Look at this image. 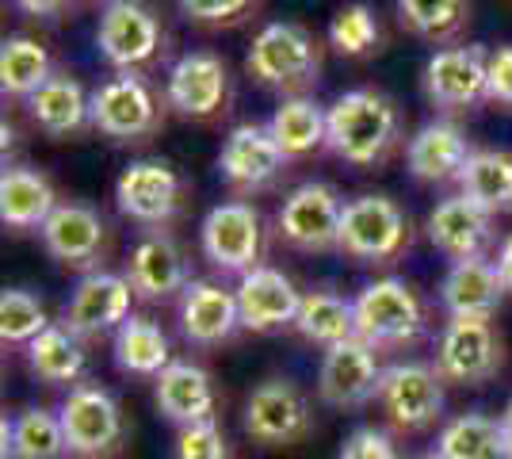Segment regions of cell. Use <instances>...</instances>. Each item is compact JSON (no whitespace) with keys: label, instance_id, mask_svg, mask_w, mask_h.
I'll return each mask as SVG.
<instances>
[{"label":"cell","instance_id":"1","mask_svg":"<svg viewBox=\"0 0 512 459\" xmlns=\"http://www.w3.org/2000/svg\"><path fill=\"white\" fill-rule=\"evenodd\" d=\"M325 146L348 165H379L398 146V108L375 88H352L329 108Z\"/></svg>","mask_w":512,"mask_h":459},{"label":"cell","instance_id":"2","mask_svg":"<svg viewBox=\"0 0 512 459\" xmlns=\"http://www.w3.org/2000/svg\"><path fill=\"white\" fill-rule=\"evenodd\" d=\"M352 303H356V337L371 349H406L425 333L421 295L398 276L367 284Z\"/></svg>","mask_w":512,"mask_h":459},{"label":"cell","instance_id":"3","mask_svg":"<svg viewBox=\"0 0 512 459\" xmlns=\"http://www.w3.org/2000/svg\"><path fill=\"white\" fill-rule=\"evenodd\" d=\"M69 456L73 459H107L115 456L127 440V417L119 398L100 383H81L65 394L58 406Z\"/></svg>","mask_w":512,"mask_h":459},{"label":"cell","instance_id":"4","mask_svg":"<svg viewBox=\"0 0 512 459\" xmlns=\"http://www.w3.org/2000/svg\"><path fill=\"white\" fill-rule=\"evenodd\" d=\"M245 433L260 448H295L314 433V406L299 383L291 379H264L245 398Z\"/></svg>","mask_w":512,"mask_h":459},{"label":"cell","instance_id":"5","mask_svg":"<svg viewBox=\"0 0 512 459\" xmlns=\"http://www.w3.org/2000/svg\"><path fill=\"white\" fill-rule=\"evenodd\" d=\"M96 46L107 66H115L119 73H138L161 58L165 31L146 0H107L96 27Z\"/></svg>","mask_w":512,"mask_h":459},{"label":"cell","instance_id":"6","mask_svg":"<svg viewBox=\"0 0 512 459\" xmlns=\"http://www.w3.org/2000/svg\"><path fill=\"white\" fill-rule=\"evenodd\" d=\"M505 364V345L493 318H448L436 341V372L444 383L459 387H482Z\"/></svg>","mask_w":512,"mask_h":459},{"label":"cell","instance_id":"7","mask_svg":"<svg viewBox=\"0 0 512 459\" xmlns=\"http://www.w3.org/2000/svg\"><path fill=\"white\" fill-rule=\"evenodd\" d=\"M245 69L268 88H302L318 81L321 50L299 23H268L249 46Z\"/></svg>","mask_w":512,"mask_h":459},{"label":"cell","instance_id":"8","mask_svg":"<svg viewBox=\"0 0 512 459\" xmlns=\"http://www.w3.org/2000/svg\"><path fill=\"white\" fill-rule=\"evenodd\" d=\"M379 406L398 433H428L432 425H440L448 406L444 375L421 360L390 364L379 387Z\"/></svg>","mask_w":512,"mask_h":459},{"label":"cell","instance_id":"9","mask_svg":"<svg viewBox=\"0 0 512 459\" xmlns=\"http://www.w3.org/2000/svg\"><path fill=\"white\" fill-rule=\"evenodd\" d=\"M409 245V222L402 207L386 196H356L344 203L341 253L360 264H390Z\"/></svg>","mask_w":512,"mask_h":459},{"label":"cell","instance_id":"10","mask_svg":"<svg viewBox=\"0 0 512 459\" xmlns=\"http://www.w3.org/2000/svg\"><path fill=\"white\" fill-rule=\"evenodd\" d=\"M383 364L379 349L352 337L344 345L325 349L318 368V398L333 410H363L367 402H379L383 387Z\"/></svg>","mask_w":512,"mask_h":459},{"label":"cell","instance_id":"11","mask_svg":"<svg viewBox=\"0 0 512 459\" xmlns=\"http://www.w3.org/2000/svg\"><path fill=\"white\" fill-rule=\"evenodd\" d=\"M341 219L344 203L329 184H299L279 207V234L287 245H295L302 253H329L341 249Z\"/></svg>","mask_w":512,"mask_h":459},{"label":"cell","instance_id":"12","mask_svg":"<svg viewBox=\"0 0 512 459\" xmlns=\"http://www.w3.org/2000/svg\"><path fill=\"white\" fill-rule=\"evenodd\" d=\"M157 123V96L138 73H115L92 92V127L115 142H142Z\"/></svg>","mask_w":512,"mask_h":459},{"label":"cell","instance_id":"13","mask_svg":"<svg viewBox=\"0 0 512 459\" xmlns=\"http://www.w3.org/2000/svg\"><path fill=\"white\" fill-rule=\"evenodd\" d=\"M203 241V257L222 268V272H253L260 268V249H264V226L249 203H218L207 211V219L199 226Z\"/></svg>","mask_w":512,"mask_h":459},{"label":"cell","instance_id":"14","mask_svg":"<svg viewBox=\"0 0 512 459\" xmlns=\"http://www.w3.org/2000/svg\"><path fill=\"white\" fill-rule=\"evenodd\" d=\"M134 287L127 276L119 272H85L81 284L73 287L69 303L62 310V326L69 333H77L81 341L88 337H104L111 329H119L130 318V303H134Z\"/></svg>","mask_w":512,"mask_h":459},{"label":"cell","instance_id":"15","mask_svg":"<svg viewBox=\"0 0 512 459\" xmlns=\"http://www.w3.org/2000/svg\"><path fill=\"white\" fill-rule=\"evenodd\" d=\"M490 54L482 46H448L436 50L425 66V92L440 111H470L486 96Z\"/></svg>","mask_w":512,"mask_h":459},{"label":"cell","instance_id":"16","mask_svg":"<svg viewBox=\"0 0 512 459\" xmlns=\"http://www.w3.org/2000/svg\"><path fill=\"white\" fill-rule=\"evenodd\" d=\"M115 203H119V211L127 219L146 222V226H161V222H169L180 211L184 180L161 157L130 161L123 176L115 180Z\"/></svg>","mask_w":512,"mask_h":459},{"label":"cell","instance_id":"17","mask_svg":"<svg viewBox=\"0 0 512 459\" xmlns=\"http://www.w3.org/2000/svg\"><path fill=\"white\" fill-rule=\"evenodd\" d=\"M165 96H169L172 111H180L188 119H211L226 108V96H230L226 62L211 50H188L169 69Z\"/></svg>","mask_w":512,"mask_h":459},{"label":"cell","instance_id":"18","mask_svg":"<svg viewBox=\"0 0 512 459\" xmlns=\"http://www.w3.org/2000/svg\"><path fill=\"white\" fill-rule=\"evenodd\" d=\"M302 291L279 268L260 264L241 276L237 284V310H241V329L253 333H279V329L299 322Z\"/></svg>","mask_w":512,"mask_h":459},{"label":"cell","instance_id":"19","mask_svg":"<svg viewBox=\"0 0 512 459\" xmlns=\"http://www.w3.org/2000/svg\"><path fill=\"white\" fill-rule=\"evenodd\" d=\"M153 402L165 421L176 429L203 425L218 414V391L207 368H199L192 360H172L165 372L153 379Z\"/></svg>","mask_w":512,"mask_h":459},{"label":"cell","instance_id":"20","mask_svg":"<svg viewBox=\"0 0 512 459\" xmlns=\"http://www.w3.org/2000/svg\"><path fill=\"white\" fill-rule=\"evenodd\" d=\"M43 245L65 268L96 272L107 245V222L88 203H58V211L43 226Z\"/></svg>","mask_w":512,"mask_h":459},{"label":"cell","instance_id":"21","mask_svg":"<svg viewBox=\"0 0 512 459\" xmlns=\"http://www.w3.org/2000/svg\"><path fill=\"white\" fill-rule=\"evenodd\" d=\"M287 165V153L279 150V142L272 138L268 123H241L230 131L226 146L218 153V169L222 176L234 184V188H245V192H256V188H268Z\"/></svg>","mask_w":512,"mask_h":459},{"label":"cell","instance_id":"22","mask_svg":"<svg viewBox=\"0 0 512 459\" xmlns=\"http://www.w3.org/2000/svg\"><path fill=\"white\" fill-rule=\"evenodd\" d=\"M428 241L455 261H470V257H486V249L493 245V215L482 211L474 199L448 196L436 203V211L428 215Z\"/></svg>","mask_w":512,"mask_h":459},{"label":"cell","instance_id":"23","mask_svg":"<svg viewBox=\"0 0 512 459\" xmlns=\"http://www.w3.org/2000/svg\"><path fill=\"white\" fill-rule=\"evenodd\" d=\"M241 329V310H237V291H226L211 280H192L180 295V333L199 349L226 345Z\"/></svg>","mask_w":512,"mask_h":459},{"label":"cell","instance_id":"24","mask_svg":"<svg viewBox=\"0 0 512 459\" xmlns=\"http://www.w3.org/2000/svg\"><path fill=\"white\" fill-rule=\"evenodd\" d=\"M134 287L138 299L146 303H165L172 295H184L188 291V261L180 253V245L169 234H150L130 249L127 272H123Z\"/></svg>","mask_w":512,"mask_h":459},{"label":"cell","instance_id":"25","mask_svg":"<svg viewBox=\"0 0 512 459\" xmlns=\"http://www.w3.org/2000/svg\"><path fill=\"white\" fill-rule=\"evenodd\" d=\"M505 280L490 257H470L455 261L440 284V306L448 318H493L505 299Z\"/></svg>","mask_w":512,"mask_h":459},{"label":"cell","instance_id":"26","mask_svg":"<svg viewBox=\"0 0 512 459\" xmlns=\"http://www.w3.org/2000/svg\"><path fill=\"white\" fill-rule=\"evenodd\" d=\"M470 142L459 123L451 119H436L425 123L421 131L409 138L406 165L409 173L425 184H444V180H459L463 165L470 161Z\"/></svg>","mask_w":512,"mask_h":459},{"label":"cell","instance_id":"27","mask_svg":"<svg viewBox=\"0 0 512 459\" xmlns=\"http://www.w3.org/2000/svg\"><path fill=\"white\" fill-rule=\"evenodd\" d=\"M27 111L39 123V131L50 138H69L92 123V92H85L77 77L54 69V77L27 100Z\"/></svg>","mask_w":512,"mask_h":459},{"label":"cell","instance_id":"28","mask_svg":"<svg viewBox=\"0 0 512 459\" xmlns=\"http://www.w3.org/2000/svg\"><path fill=\"white\" fill-rule=\"evenodd\" d=\"M54 211H58V196L43 173H35L27 165L4 169V176H0V219H4V226H12V230L39 226L43 230Z\"/></svg>","mask_w":512,"mask_h":459},{"label":"cell","instance_id":"29","mask_svg":"<svg viewBox=\"0 0 512 459\" xmlns=\"http://www.w3.org/2000/svg\"><path fill=\"white\" fill-rule=\"evenodd\" d=\"M27 368L43 379L46 387H81L88 372V352L77 333L65 326L43 329L31 345H27Z\"/></svg>","mask_w":512,"mask_h":459},{"label":"cell","instance_id":"30","mask_svg":"<svg viewBox=\"0 0 512 459\" xmlns=\"http://www.w3.org/2000/svg\"><path fill=\"white\" fill-rule=\"evenodd\" d=\"M4 459H69L62 417L43 406H31L16 417H4Z\"/></svg>","mask_w":512,"mask_h":459},{"label":"cell","instance_id":"31","mask_svg":"<svg viewBox=\"0 0 512 459\" xmlns=\"http://www.w3.org/2000/svg\"><path fill=\"white\" fill-rule=\"evenodd\" d=\"M115 364L127 375H157L172 364V349L165 329L146 314H130L123 326L115 329Z\"/></svg>","mask_w":512,"mask_h":459},{"label":"cell","instance_id":"32","mask_svg":"<svg viewBox=\"0 0 512 459\" xmlns=\"http://www.w3.org/2000/svg\"><path fill=\"white\" fill-rule=\"evenodd\" d=\"M436 456L444 459H512L501 417L459 414L436 437Z\"/></svg>","mask_w":512,"mask_h":459},{"label":"cell","instance_id":"33","mask_svg":"<svg viewBox=\"0 0 512 459\" xmlns=\"http://www.w3.org/2000/svg\"><path fill=\"white\" fill-rule=\"evenodd\" d=\"M268 131L279 142V150L291 157H306L318 146H325V134H329V111L321 108L318 100L310 96H291L283 100L272 119H268Z\"/></svg>","mask_w":512,"mask_h":459},{"label":"cell","instance_id":"34","mask_svg":"<svg viewBox=\"0 0 512 459\" xmlns=\"http://www.w3.org/2000/svg\"><path fill=\"white\" fill-rule=\"evenodd\" d=\"M459 192L490 215L512 211V153L474 150L459 173Z\"/></svg>","mask_w":512,"mask_h":459},{"label":"cell","instance_id":"35","mask_svg":"<svg viewBox=\"0 0 512 459\" xmlns=\"http://www.w3.org/2000/svg\"><path fill=\"white\" fill-rule=\"evenodd\" d=\"M295 329L321 349L344 345L356 337V303H348L344 295H333V291H310L302 295Z\"/></svg>","mask_w":512,"mask_h":459},{"label":"cell","instance_id":"36","mask_svg":"<svg viewBox=\"0 0 512 459\" xmlns=\"http://www.w3.org/2000/svg\"><path fill=\"white\" fill-rule=\"evenodd\" d=\"M50 77H54V66H50L46 46H39L27 35L4 39V46H0V88H4V96L31 100Z\"/></svg>","mask_w":512,"mask_h":459},{"label":"cell","instance_id":"37","mask_svg":"<svg viewBox=\"0 0 512 459\" xmlns=\"http://www.w3.org/2000/svg\"><path fill=\"white\" fill-rule=\"evenodd\" d=\"M402 20L432 43L455 39L470 16V0H398Z\"/></svg>","mask_w":512,"mask_h":459},{"label":"cell","instance_id":"38","mask_svg":"<svg viewBox=\"0 0 512 459\" xmlns=\"http://www.w3.org/2000/svg\"><path fill=\"white\" fill-rule=\"evenodd\" d=\"M43 329H50V318H46V306L31 291L8 287L0 295V337H4V345H31Z\"/></svg>","mask_w":512,"mask_h":459},{"label":"cell","instance_id":"39","mask_svg":"<svg viewBox=\"0 0 512 459\" xmlns=\"http://www.w3.org/2000/svg\"><path fill=\"white\" fill-rule=\"evenodd\" d=\"M329 43L333 50H341L348 58H360V54H371L379 46V20L367 4H348L341 8L333 23H329Z\"/></svg>","mask_w":512,"mask_h":459},{"label":"cell","instance_id":"40","mask_svg":"<svg viewBox=\"0 0 512 459\" xmlns=\"http://www.w3.org/2000/svg\"><path fill=\"white\" fill-rule=\"evenodd\" d=\"M172 459H234V448L218 421L188 425L172 440Z\"/></svg>","mask_w":512,"mask_h":459},{"label":"cell","instance_id":"41","mask_svg":"<svg viewBox=\"0 0 512 459\" xmlns=\"http://www.w3.org/2000/svg\"><path fill=\"white\" fill-rule=\"evenodd\" d=\"M337 459H398V444H394V437L383 433V429L363 425V429L344 437L341 456Z\"/></svg>","mask_w":512,"mask_h":459},{"label":"cell","instance_id":"42","mask_svg":"<svg viewBox=\"0 0 512 459\" xmlns=\"http://www.w3.org/2000/svg\"><path fill=\"white\" fill-rule=\"evenodd\" d=\"M176 4L195 23H237L256 0H176Z\"/></svg>","mask_w":512,"mask_h":459},{"label":"cell","instance_id":"43","mask_svg":"<svg viewBox=\"0 0 512 459\" xmlns=\"http://www.w3.org/2000/svg\"><path fill=\"white\" fill-rule=\"evenodd\" d=\"M486 96L493 104L512 108V46H497L490 54V81H486Z\"/></svg>","mask_w":512,"mask_h":459},{"label":"cell","instance_id":"44","mask_svg":"<svg viewBox=\"0 0 512 459\" xmlns=\"http://www.w3.org/2000/svg\"><path fill=\"white\" fill-rule=\"evenodd\" d=\"M20 12L35 16V20H50V16H62L69 8V0H12Z\"/></svg>","mask_w":512,"mask_h":459},{"label":"cell","instance_id":"45","mask_svg":"<svg viewBox=\"0 0 512 459\" xmlns=\"http://www.w3.org/2000/svg\"><path fill=\"white\" fill-rule=\"evenodd\" d=\"M493 264H497V272H501L505 287L512 291V234L501 241V245H497V257H493Z\"/></svg>","mask_w":512,"mask_h":459},{"label":"cell","instance_id":"46","mask_svg":"<svg viewBox=\"0 0 512 459\" xmlns=\"http://www.w3.org/2000/svg\"><path fill=\"white\" fill-rule=\"evenodd\" d=\"M501 429H505V440H509V452H512V402L505 406V414H501Z\"/></svg>","mask_w":512,"mask_h":459},{"label":"cell","instance_id":"47","mask_svg":"<svg viewBox=\"0 0 512 459\" xmlns=\"http://www.w3.org/2000/svg\"><path fill=\"white\" fill-rule=\"evenodd\" d=\"M417 459H444V456H436V452H432V456H417Z\"/></svg>","mask_w":512,"mask_h":459}]
</instances>
